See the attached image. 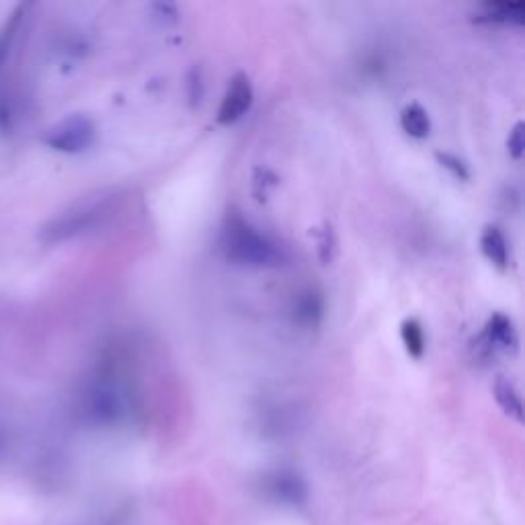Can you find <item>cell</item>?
<instances>
[{
  "label": "cell",
  "mask_w": 525,
  "mask_h": 525,
  "mask_svg": "<svg viewBox=\"0 0 525 525\" xmlns=\"http://www.w3.org/2000/svg\"><path fill=\"white\" fill-rule=\"evenodd\" d=\"M437 163L441 169H446L454 179L458 181H468L470 179V171H468V165L464 163V160L452 152H437L435 154Z\"/></svg>",
  "instance_id": "7c38bea8"
},
{
  "label": "cell",
  "mask_w": 525,
  "mask_h": 525,
  "mask_svg": "<svg viewBox=\"0 0 525 525\" xmlns=\"http://www.w3.org/2000/svg\"><path fill=\"white\" fill-rule=\"evenodd\" d=\"M482 339L487 341V345L497 347V349H505V351L513 349L517 345V333L513 327V320L503 312L491 314L487 325H484Z\"/></svg>",
  "instance_id": "5b68a950"
},
{
  "label": "cell",
  "mask_w": 525,
  "mask_h": 525,
  "mask_svg": "<svg viewBox=\"0 0 525 525\" xmlns=\"http://www.w3.org/2000/svg\"><path fill=\"white\" fill-rule=\"evenodd\" d=\"M322 314H325V302L312 290L304 292L294 306V318L304 327H318Z\"/></svg>",
  "instance_id": "9c48e42d"
},
{
  "label": "cell",
  "mask_w": 525,
  "mask_h": 525,
  "mask_svg": "<svg viewBox=\"0 0 525 525\" xmlns=\"http://www.w3.org/2000/svg\"><path fill=\"white\" fill-rule=\"evenodd\" d=\"M523 150H525L523 121H517V124L513 126V130L509 132V138H507V152L511 154L513 160H519L523 156Z\"/></svg>",
  "instance_id": "4fadbf2b"
},
{
  "label": "cell",
  "mask_w": 525,
  "mask_h": 525,
  "mask_svg": "<svg viewBox=\"0 0 525 525\" xmlns=\"http://www.w3.org/2000/svg\"><path fill=\"white\" fill-rule=\"evenodd\" d=\"M400 341L405 345V351L413 359H421L427 349V337H425V327L421 325V320L415 316H409L402 320L400 325Z\"/></svg>",
  "instance_id": "ba28073f"
},
{
  "label": "cell",
  "mask_w": 525,
  "mask_h": 525,
  "mask_svg": "<svg viewBox=\"0 0 525 525\" xmlns=\"http://www.w3.org/2000/svg\"><path fill=\"white\" fill-rule=\"evenodd\" d=\"M495 398H497V405L503 409V413L511 419H515L517 423L523 421V402L521 396L517 392V388L509 382V380H497L495 388Z\"/></svg>",
  "instance_id": "30bf717a"
},
{
  "label": "cell",
  "mask_w": 525,
  "mask_h": 525,
  "mask_svg": "<svg viewBox=\"0 0 525 525\" xmlns=\"http://www.w3.org/2000/svg\"><path fill=\"white\" fill-rule=\"evenodd\" d=\"M480 251L487 257V261L497 267L499 271H505L509 267V245L507 238L497 226H484L480 234Z\"/></svg>",
  "instance_id": "277c9868"
},
{
  "label": "cell",
  "mask_w": 525,
  "mask_h": 525,
  "mask_svg": "<svg viewBox=\"0 0 525 525\" xmlns=\"http://www.w3.org/2000/svg\"><path fill=\"white\" fill-rule=\"evenodd\" d=\"M253 185H255V193L259 195L257 199H263V197L267 195V187H269V185H271V187L277 185V177H273L267 169H257V171H255V183H253Z\"/></svg>",
  "instance_id": "5bb4252c"
},
{
  "label": "cell",
  "mask_w": 525,
  "mask_h": 525,
  "mask_svg": "<svg viewBox=\"0 0 525 525\" xmlns=\"http://www.w3.org/2000/svg\"><path fill=\"white\" fill-rule=\"evenodd\" d=\"M224 259L238 267L271 269L286 261L284 249L240 214H228L220 232Z\"/></svg>",
  "instance_id": "6da1fadb"
},
{
  "label": "cell",
  "mask_w": 525,
  "mask_h": 525,
  "mask_svg": "<svg viewBox=\"0 0 525 525\" xmlns=\"http://www.w3.org/2000/svg\"><path fill=\"white\" fill-rule=\"evenodd\" d=\"M316 236V247H318V257L322 261V265H329L335 259L337 253V236L331 228V224H325L320 230H314Z\"/></svg>",
  "instance_id": "8fae6325"
},
{
  "label": "cell",
  "mask_w": 525,
  "mask_h": 525,
  "mask_svg": "<svg viewBox=\"0 0 525 525\" xmlns=\"http://www.w3.org/2000/svg\"><path fill=\"white\" fill-rule=\"evenodd\" d=\"M95 136L97 130L93 119L87 115H70L46 134L44 142L58 152L78 154L85 152L95 142Z\"/></svg>",
  "instance_id": "7a4b0ae2"
},
{
  "label": "cell",
  "mask_w": 525,
  "mask_h": 525,
  "mask_svg": "<svg viewBox=\"0 0 525 525\" xmlns=\"http://www.w3.org/2000/svg\"><path fill=\"white\" fill-rule=\"evenodd\" d=\"M253 99H255V93H253V85H251L249 76L242 72L232 76V80L226 87V93L222 97V103L218 107V115H216L218 124L220 126L236 124V121H240L251 111Z\"/></svg>",
  "instance_id": "3957f363"
},
{
  "label": "cell",
  "mask_w": 525,
  "mask_h": 525,
  "mask_svg": "<svg viewBox=\"0 0 525 525\" xmlns=\"http://www.w3.org/2000/svg\"><path fill=\"white\" fill-rule=\"evenodd\" d=\"M484 23H503V25H523L525 23V5L523 3H493L484 5L476 17Z\"/></svg>",
  "instance_id": "52a82bcc"
},
{
  "label": "cell",
  "mask_w": 525,
  "mask_h": 525,
  "mask_svg": "<svg viewBox=\"0 0 525 525\" xmlns=\"http://www.w3.org/2000/svg\"><path fill=\"white\" fill-rule=\"evenodd\" d=\"M400 128L413 140H425L431 134V117L419 103H409L400 111Z\"/></svg>",
  "instance_id": "8992f818"
}]
</instances>
